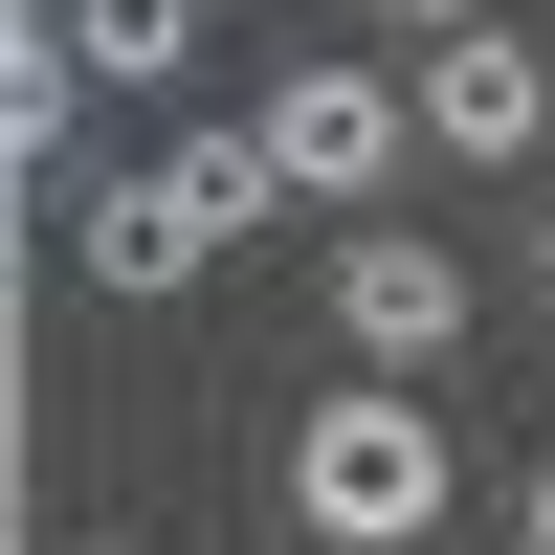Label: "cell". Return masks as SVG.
<instances>
[{
    "label": "cell",
    "instance_id": "cell-1",
    "mask_svg": "<svg viewBox=\"0 0 555 555\" xmlns=\"http://www.w3.org/2000/svg\"><path fill=\"white\" fill-rule=\"evenodd\" d=\"M289 512H311V555H423L467 512V444L423 423V378H334L289 423Z\"/></svg>",
    "mask_w": 555,
    "mask_h": 555
},
{
    "label": "cell",
    "instance_id": "cell-2",
    "mask_svg": "<svg viewBox=\"0 0 555 555\" xmlns=\"http://www.w3.org/2000/svg\"><path fill=\"white\" fill-rule=\"evenodd\" d=\"M245 133H267V178H289V201H378V178L423 156V67H334V44H311Z\"/></svg>",
    "mask_w": 555,
    "mask_h": 555
},
{
    "label": "cell",
    "instance_id": "cell-3",
    "mask_svg": "<svg viewBox=\"0 0 555 555\" xmlns=\"http://www.w3.org/2000/svg\"><path fill=\"white\" fill-rule=\"evenodd\" d=\"M311 289H334V334H356V378H423V356H467V267H444L423 222H356V245L311 267Z\"/></svg>",
    "mask_w": 555,
    "mask_h": 555
},
{
    "label": "cell",
    "instance_id": "cell-4",
    "mask_svg": "<svg viewBox=\"0 0 555 555\" xmlns=\"http://www.w3.org/2000/svg\"><path fill=\"white\" fill-rule=\"evenodd\" d=\"M555 133V44H423V156H533Z\"/></svg>",
    "mask_w": 555,
    "mask_h": 555
},
{
    "label": "cell",
    "instance_id": "cell-5",
    "mask_svg": "<svg viewBox=\"0 0 555 555\" xmlns=\"http://www.w3.org/2000/svg\"><path fill=\"white\" fill-rule=\"evenodd\" d=\"M156 201H178V245H267V222H289V178H267V133L245 112H201V133H156Z\"/></svg>",
    "mask_w": 555,
    "mask_h": 555
},
{
    "label": "cell",
    "instance_id": "cell-6",
    "mask_svg": "<svg viewBox=\"0 0 555 555\" xmlns=\"http://www.w3.org/2000/svg\"><path fill=\"white\" fill-rule=\"evenodd\" d=\"M44 23H67L89 89H178V67H201V0H44Z\"/></svg>",
    "mask_w": 555,
    "mask_h": 555
},
{
    "label": "cell",
    "instance_id": "cell-7",
    "mask_svg": "<svg viewBox=\"0 0 555 555\" xmlns=\"http://www.w3.org/2000/svg\"><path fill=\"white\" fill-rule=\"evenodd\" d=\"M67 267H89V289H178V267H201V245H178V201H156V156H133V178H89Z\"/></svg>",
    "mask_w": 555,
    "mask_h": 555
},
{
    "label": "cell",
    "instance_id": "cell-8",
    "mask_svg": "<svg viewBox=\"0 0 555 555\" xmlns=\"http://www.w3.org/2000/svg\"><path fill=\"white\" fill-rule=\"evenodd\" d=\"M378 23H400V44H489V0H378Z\"/></svg>",
    "mask_w": 555,
    "mask_h": 555
},
{
    "label": "cell",
    "instance_id": "cell-9",
    "mask_svg": "<svg viewBox=\"0 0 555 555\" xmlns=\"http://www.w3.org/2000/svg\"><path fill=\"white\" fill-rule=\"evenodd\" d=\"M512 555H555V444H533V512H512Z\"/></svg>",
    "mask_w": 555,
    "mask_h": 555
},
{
    "label": "cell",
    "instance_id": "cell-10",
    "mask_svg": "<svg viewBox=\"0 0 555 555\" xmlns=\"http://www.w3.org/2000/svg\"><path fill=\"white\" fill-rule=\"evenodd\" d=\"M533 289H555V245H533Z\"/></svg>",
    "mask_w": 555,
    "mask_h": 555
}]
</instances>
